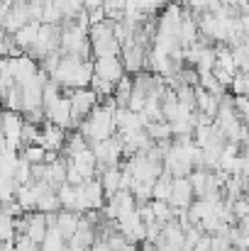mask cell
<instances>
[{"mask_svg": "<svg viewBox=\"0 0 249 251\" xmlns=\"http://www.w3.org/2000/svg\"><path fill=\"white\" fill-rule=\"evenodd\" d=\"M90 78H93L90 61H81L76 56H61L56 71L49 76V81H54L61 90H66V88H71V90L74 88H88Z\"/></svg>", "mask_w": 249, "mask_h": 251, "instance_id": "6da1fadb", "label": "cell"}, {"mask_svg": "<svg viewBox=\"0 0 249 251\" xmlns=\"http://www.w3.org/2000/svg\"><path fill=\"white\" fill-rule=\"evenodd\" d=\"M64 95L69 98V105H71V117L74 122L79 125L83 117H88L93 112V107L98 105V95L90 90V88H66Z\"/></svg>", "mask_w": 249, "mask_h": 251, "instance_id": "7a4b0ae2", "label": "cell"}, {"mask_svg": "<svg viewBox=\"0 0 249 251\" xmlns=\"http://www.w3.org/2000/svg\"><path fill=\"white\" fill-rule=\"evenodd\" d=\"M90 66H93V76L108 81V83H117L122 76H125V69H122V61L120 56H100V59H90Z\"/></svg>", "mask_w": 249, "mask_h": 251, "instance_id": "3957f363", "label": "cell"}, {"mask_svg": "<svg viewBox=\"0 0 249 251\" xmlns=\"http://www.w3.org/2000/svg\"><path fill=\"white\" fill-rule=\"evenodd\" d=\"M44 117H47L49 125H56V127H61V129L79 127V125L74 122V117H71V105H69V98H66V95H61L54 105L44 107Z\"/></svg>", "mask_w": 249, "mask_h": 251, "instance_id": "277c9868", "label": "cell"}, {"mask_svg": "<svg viewBox=\"0 0 249 251\" xmlns=\"http://www.w3.org/2000/svg\"><path fill=\"white\" fill-rule=\"evenodd\" d=\"M64 142H66V129H61V127H56V125H49V122H44V125L39 127L37 144H39L42 149L56 154V151L64 149Z\"/></svg>", "mask_w": 249, "mask_h": 251, "instance_id": "5b68a950", "label": "cell"}, {"mask_svg": "<svg viewBox=\"0 0 249 251\" xmlns=\"http://www.w3.org/2000/svg\"><path fill=\"white\" fill-rule=\"evenodd\" d=\"M29 22V15H27V5H12L7 12H5V17H2V32L5 34H15L20 27H25Z\"/></svg>", "mask_w": 249, "mask_h": 251, "instance_id": "8992f818", "label": "cell"}, {"mask_svg": "<svg viewBox=\"0 0 249 251\" xmlns=\"http://www.w3.org/2000/svg\"><path fill=\"white\" fill-rule=\"evenodd\" d=\"M39 25H42V22H27L25 27H20V29L12 34V44H15V47H17L22 54H27V51L32 49V44L37 42Z\"/></svg>", "mask_w": 249, "mask_h": 251, "instance_id": "52a82bcc", "label": "cell"}, {"mask_svg": "<svg viewBox=\"0 0 249 251\" xmlns=\"http://www.w3.org/2000/svg\"><path fill=\"white\" fill-rule=\"evenodd\" d=\"M198 37H200V34H198L195 17H193L191 12H186V10H183V17H181V25H178V34H176V39H178L181 49H183V47H191Z\"/></svg>", "mask_w": 249, "mask_h": 251, "instance_id": "ba28073f", "label": "cell"}, {"mask_svg": "<svg viewBox=\"0 0 249 251\" xmlns=\"http://www.w3.org/2000/svg\"><path fill=\"white\" fill-rule=\"evenodd\" d=\"M79 220H81V215H76V212H69V210H59L56 215H54V227L64 234V239H71L74 237V232H76V227H79Z\"/></svg>", "mask_w": 249, "mask_h": 251, "instance_id": "9c48e42d", "label": "cell"}, {"mask_svg": "<svg viewBox=\"0 0 249 251\" xmlns=\"http://www.w3.org/2000/svg\"><path fill=\"white\" fill-rule=\"evenodd\" d=\"M100 56H120V44L115 42V37L90 42V59H100Z\"/></svg>", "mask_w": 249, "mask_h": 251, "instance_id": "30bf717a", "label": "cell"}, {"mask_svg": "<svg viewBox=\"0 0 249 251\" xmlns=\"http://www.w3.org/2000/svg\"><path fill=\"white\" fill-rule=\"evenodd\" d=\"M61 210V202L56 198L54 190H47L37 198V205H34V212H42V215H56Z\"/></svg>", "mask_w": 249, "mask_h": 251, "instance_id": "8fae6325", "label": "cell"}, {"mask_svg": "<svg viewBox=\"0 0 249 251\" xmlns=\"http://www.w3.org/2000/svg\"><path fill=\"white\" fill-rule=\"evenodd\" d=\"M64 249H66V239H64V234L52 225V227L47 229L42 244H39V251H64Z\"/></svg>", "mask_w": 249, "mask_h": 251, "instance_id": "7c38bea8", "label": "cell"}, {"mask_svg": "<svg viewBox=\"0 0 249 251\" xmlns=\"http://www.w3.org/2000/svg\"><path fill=\"white\" fill-rule=\"evenodd\" d=\"M2 102H5V110L20 112V110H22V93H20V85H12V88L2 95Z\"/></svg>", "mask_w": 249, "mask_h": 251, "instance_id": "4fadbf2b", "label": "cell"}, {"mask_svg": "<svg viewBox=\"0 0 249 251\" xmlns=\"http://www.w3.org/2000/svg\"><path fill=\"white\" fill-rule=\"evenodd\" d=\"M64 149H66V154H69V159H71L74 154H79V151H83V149H88V142L83 139L79 132H76V134H66Z\"/></svg>", "mask_w": 249, "mask_h": 251, "instance_id": "5bb4252c", "label": "cell"}, {"mask_svg": "<svg viewBox=\"0 0 249 251\" xmlns=\"http://www.w3.org/2000/svg\"><path fill=\"white\" fill-rule=\"evenodd\" d=\"M247 88H249V76L242 74V71H237V74L232 76V83L227 88V93H230V95H247Z\"/></svg>", "mask_w": 249, "mask_h": 251, "instance_id": "9a60e30c", "label": "cell"}, {"mask_svg": "<svg viewBox=\"0 0 249 251\" xmlns=\"http://www.w3.org/2000/svg\"><path fill=\"white\" fill-rule=\"evenodd\" d=\"M12 251H39V244H34V242H29L25 234H20V237H15V242H12Z\"/></svg>", "mask_w": 249, "mask_h": 251, "instance_id": "2e32d148", "label": "cell"}, {"mask_svg": "<svg viewBox=\"0 0 249 251\" xmlns=\"http://www.w3.org/2000/svg\"><path fill=\"white\" fill-rule=\"evenodd\" d=\"M105 0H83V10H95V7H103Z\"/></svg>", "mask_w": 249, "mask_h": 251, "instance_id": "e0dca14e", "label": "cell"}, {"mask_svg": "<svg viewBox=\"0 0 249 251\" xmlns=\"http://www.w3.org/2000/svg\"><path fill=\"white\" fill-rule=\"evenodd\" d=\"M71 5H74V7H79V10H81V7H83V0H71Z\"/></svg>", "mask_w": 249, "mask_h": 251, "instance_id": "ac0fdd59", "label": "cell"}]
</instances>
